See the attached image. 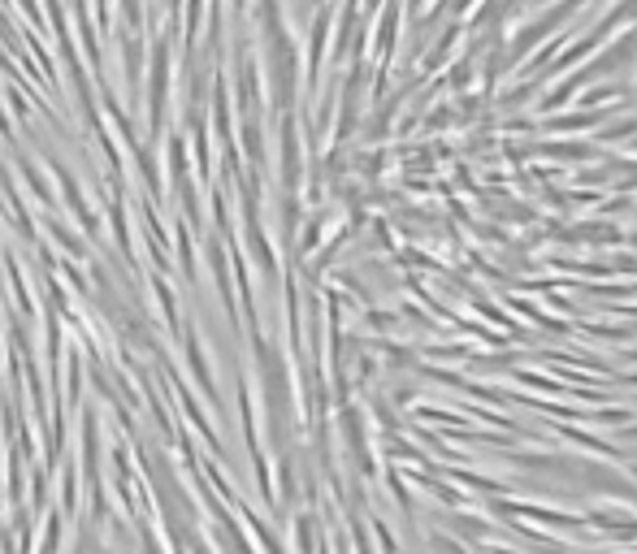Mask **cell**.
<instances>
[{"label": "cell", "mask_w": 637, "mask_h": 554, "mask_svg": "<svg viewBox=\"0 0 637 554\" xmlns=\"http://www.w3.org/2000/svg\"><path fill=\"white\" fill-rule=\"evenodd\" d=\"M174 104V39L156 35L148 52V130L165 135V113Z\"/></svg>", "instance_id": "1"}, {"label": "cell", "mask_w": 637, "mask_h": 554, "mask_svg": "<svg viewBox=\"0 0 637 554\" xmlns=\"http://www.w3.org/2000/svg\"><path fill=\"white\" fill-rule=\"evenodd\" d=\"M44 165H48V178L57 182V200L65 204V213L74 217V230L83 234V239H100V213L91 208L83 187H78V178L61 161H52V156H44Z\"/></svg>", "instance_id": "2"}, {"label": "cell", "mask_w": 637, "mask_h": 554, "mask_svg": "<svg viewBox=\"0 0 637 554\" xmlns=\"http://www.w3.org/2000/svg\"><path fill=\"white\" fill-rule=\"evenodd\" d=\"M182 360H187V368H191V381H200L204 399H213V407H217V373H213V364H208V355H204L200 329H195L191 321L182 325Z\"/></svg>", "instance_id": "3"}, {"label": "cell", "mask_w": 637, "mask_h": 554, "mask_svg": "<svg viewBox=\"0 0 637 554\" xmlns=\"http://www.w3.org/2000/svg\"><path fill=\"white\" fill-rule=\"evenodd\" d=\"M104 217L113 226V247L117 256L126 260L130 269H139V256H135V243H130V217H126V187H113L104 191Z\"/></svg>", "instance_id": "4"}, {"label": "cell", "mask_w": 637, "mask_h": 554, "mask_svg": "<svg viewBox=\"0 0 637 554\" xmlns=\"http://www.w3.org/2000/svg\"><path fill=\"white\" fill-rule=\"evenodd\" d=\"M234 100H239L243 117H260V104H265V87H260V70L256 61L239 52L234 57Z\"/></svg>", "instance_id": "5"}, {"label": "cell", "mask_w": 637, "mask_h": 554, "mask_svg": "<svg viewBox=\"0 0 637 554\" xmlns=\"http://www.w3.org/2000/svg\"><path fill=\"white\" fill-rule=\"evenodd\" d=\"M44 234H48V243H57V247H61V256H65V260H74V265H91V260H96L91 243H87L74 226H65V221L48 217V221H44Z\"/></svg>", "instance_id": "6"}, {"label": "cell", "mask_w": 637, "mask_h": 554, "mask_svg": "<svg viewBox=\"0 0 637 554\" xmlns=\"http://www.w3.org/2000/svg\"><path fill=\"white\" fill-rule=\"evenodd\" d=\"M126 152H130V161H135V169H139V178H143V191H148V200H152V204H161L169 187H165V174H161V165H156V156H152L148 148H143L139 139H130V143H126Z\"/></svg>", "instance_id": "7"}, {"label": "cell", "mask_w": 637, "mask_h": 554, "mask_svg": "<svg viewBox=\"0 0 637 554\" xmlns=\"http://www.w3.org/2000/svg\"><path fill=\"white\" fill-rule=\"evenodd\" d=\"M204 260H208V269H213V282L221 290V303H226V312H230V321L239 312H234V286H230V260H226V243L217 239V234H208V243H204Z\"/></svg>", "instance_id": "8"}, {"label": "cell", "mask_w": 637, "mask_h": 554, "mask_svg": "<svg viewBox=\"0 0 637 554\" xmlns=\"http://www.w3.org/2000/svg\"><path fill=\"white\" fill-rule=\"evenodd\" d=\"M18 178L26 182V191L35 195V200H39V208H44V213H57V208H61L57 191H52V187H48V178L39 174V161H35V156L18 152Z\"/></svg>", "instance_id": "9"}, {"label": "cell", "mask_w": 637, "mask_h": 554, "mask_svg": "<svg viewBox=\"0 0 637 554\" xmlns=\"http://www.w3.org/2000/svg\"><path fill=\"white\" fill-rule=\"evenodd\" d=\"M148 290H152V299H156V308H161V321L169 334H182V308H178V295H174V286H169V277L165 273H152L148 277Z\"/></svg>", "instance_id": "10"}, {"label": "cell", "mask_w": 637, "mask_h": 554, "mask_svg": "<svg viewBox=\"0 0 637 554\" xmlns=\"http://www.w3.org/2000/svg\"><path fill=\"white\" fill-rule=\"evenodd\" d=\"M243 243H247V252H252V260L260 269L278 273V256H273V243H269L265 226H260V217H243Z\"/></svg>", "instance_id": "11"}, {"label": "cell", "mask_w": 637, "mask_h": 554, "mask_svg": "<svg viewBox=\"0 0 637 554\" xmlns=\"http://www.w3.org/2000/svg\"><path fill=\"white\" fill-rule=\"evenodd\" d=\"M299 178H304V161H299V135H295V122L286 117V122H282V182H286V191H295Z\"/></svg>", "instance_id": "12"}, {"label": "cell", "mask_w": 637, "mask_h": 554, "mask_svg": "<svg viewBox=\"0 0 637 554\" xmlns=\"http://www.w3.org/2000/svg\"><path fill=\"white\" fill-rule=\"evenodd\" d=\"M74 22H78V39H83V48H87V61H91V74L100 78V31H96V22H91V13H87V0H74Z\"/></svg>", "instance_id": "13"}, {"label": "cell", "mask_w": 637, "mask_h": 554, "mask_svg": "<svg viewBox=\"0 0 637 554\" xmlns=\"http://www.w3.org/2000/svg\"><path fill=\"white\" fill-rule=\"evenodd\" d=\"M239 148L247 152V161H252V169L260 174V165H265V130H260V117H243V126H239Z\"/></svg>", "instance_id": "14"}, {"label": "cell", "mask_w": 637, "mask_h": 554, "mask_svg": "<svg viewBox=\"0 0 637 554\" xmlns=\"http://www.w3.org/2000/svg\"><path fill=\"white\" fill-rule=\"evenodd\" d=\"M169 234H174V256L182 260V277H187V282L195 286V282H200V265H195V243H191V226H187V221H178L174 217V230H169Z\"/></svg>", "instance_id": "15"}, {"label": "cell", "mask_w": 637, "mask_h": 554, "mask_svg": "<svg viewBox=\"0 0 637 554\" xmlns=\"http://www.w3.org/2000/svg\"><path fill=\"white\" fill-rule=\"evenodd\" d=\"M143 61H148V57H143V39L122 31V70H126L130 91H139V87H143Z\"/></svg>", "instance_id": "16"}, {"label": "cell", "mask_w": 637, "mask_h": 554, "mask_svg": "<svg viewBox=\"0 0 637 554\" xmlns=\"http://www.w3.org/2000/svg\"><path fill=\"white\" fill-rule=\"evenodd\" d=\"M5 273H9V286H13V299H18V308H22L26 316H39V303L31 299V290H26V277H22V269H18V260H13V256H5Z\"/></svg>", "instance_id": "17"}, {"label": "cell", "mask_w": 637, "mask_h": 554, "mask_svg": "<svg viewBox=\"0 0 637 554\" xmlns=\"http://www.w3.org/2000/svg\"><path fill=\"white\" fill-rule=\"evenodd\" d=\"M91 9H96V31H109V18H113V0H91Z\"/></svg>", "instance_id": "18"}, {"label": "cell", "mask_w": 637, "mask_h": 554, "mask_svg": "<svg viewBox=\"0 0 637 554\" xmlns=\"http://www.w3.org/2000/svg\"><path fill=\"white\" fill-rule=\"evenodd\" d=\"M247 5H252V0H230V9H234V13H247Z\"/></svg>", "instance_id": "19"}]
</instances>
